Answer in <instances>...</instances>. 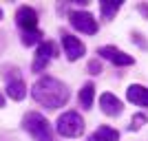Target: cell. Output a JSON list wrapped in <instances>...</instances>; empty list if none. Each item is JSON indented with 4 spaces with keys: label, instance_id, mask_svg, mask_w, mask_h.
Instances as JSON below:
<instances>
[{
    "label": "cell",
    "instance_id": "obj_1",
    "mask_svg": "<svg viewBox=\"0 0 148 141\" xmlns=\"http://www.w3.org/2000/svg\"><path fill=\"white\" fill-rule=\"evenodd\" d=\"M31 95L40 106L49 108V110H58L69 101V88L60 80L51 77V75L40 77L31 88Z\"/></svg>",
    "mask_w": 148,
    "mask_h": 141
},
{
    "label": "cell",
    "instance_id": "obj_2",
    "mask_svg": "<svg viewBox=\"0 0 148 141\" xmlns=\"http://www.w3.org/2000/svg\"><path fill=\"white\" fill-rule=\"evenodd\" d=\"M22 128L33 137V141H53L51 126L40 112H27L22 119Z\"/></svg>",
    "mask_w": 148,
    "mask_h": 141
},
{
    "label": "cell",
    "instance_id": "obj_3",
    "mask_svg": "<svg viewBox=\"0 0 148 141\" xmlns=\"http://www.w3.org/2000/svg\"><path fill=\"white\" fill-rule=\"evenodd\" d=\"M58 132L62 137H80L84 132V119L80 117V112L75 110L62 112L58 117Z\"/></svg>",
    "mask_w": 148,
    "mask_h": 141
},
{
    "label": "cell",
    "instance_id": "obj_4",
    "mask_svg": "<svg viewBox=\"0 0 148 141\" xmlns=\"http://www.w3.org/2000/svg\"><path fill=\"white\" fill-rule=\"evenodd\" d=\"M69 20H71V27L77 29L80 33H86V35L97 33V20L93 18V13H88V11H73L69 16Z\"/></svg>",
    "mask_w": 148,
    "mask_h": 141
},
{
    "label": "cell",
    "instance_id": "obj_5",
    "mask_svg": "<svg viewBox=\"0 0 148 141\" xmlns=\"http://www.w3.org/2000/svg\"><path fill=\"white\" fill-rule=\"evenodd\" d=\"M5 80H7V95L16 101L25 99L27 95V84L22 80V75L18 73V68H11L9 73H5Z\"/></svg>",
    "mask_w": 148,
    "mask_h": 141
},
{
    "label": "cell",
    "instance_id": "obj_6",
    "mask_svg": "<svg viewBox=\"0 0 148 141\" xmlns=\"http://www.w3.org/2000/svg\"><path fill=\"white\" fill-rule=\"evenodd\" d=\"M56 55V46H53V42H40V46H38L36 51V60H33V73H40V71H44L47 68V64L51 62V57Z\"/></svg>",
    "mask_w": 148,
    "mask_h": 141
},
{
    "label": "cell",
    "instance_id": "obj_7",
    "mask_svg": "<svg viewBox=\"0 0 148 141\" xmlns=\"http://www.w3.org/2000/svg\"><path fill=\"white\" fill-rule=\"evenodd\" d=\"M97 55H102L104 60L113 62V64H117V66H130V64H135L133 55H126L124 51L115 49V46H102V49L97 51Z\"/></svg>",
    "mask_w": 148,
    "mask_h": 141
},
{
    "label": "cell",
    "instance_id": "obj_8",
    "mask_svg": "<svg viewBox=\"0 0 148 141\" xmlns=\"http://www.w3.org/2000/svg\"><path fill=\"white\" fill-rule=\"evenodd\" d=\"M62 46H64V53H66V57H69L71 62L80 60V57L86 53V46H84L77 37L69 35V33H64V35H62Z\"/></svg>",
    "mask_w": 148,
    "mask_h": 141
},
{
    "label": "cell",
    "instance_id": "obj_9",
    "mask_svg": "<svg viewBox=\"0 0 148 141\" xmlns=\"http://www.w3.org/2000/svg\"><path fill=\"white\" fill-rule=\"evenodd\" d=\"M16 22L22 31H36L38 27V13L36 9H31V7H20L18 13H16Z\"/></svg>",
    "mask_w": 148,
    "mask_h": 141
},
{
    "label": "cell",
    "instance_id": "obj_10",
    "mask_svg": "<svg viewBox=\"0 0 148 141\" xmlns=\"http://www.w3.org/2000/svg\"><path fill=\"white\" fill-rule=\"evenodd\" d=\"M126 99L133 101V104H137V106H142V108H148V88L146 86H139V84L128 86Z\"/></svg>",
    "mask_w": 148,
    "mask_h": 141
},
{
    "label": "cell",
    "instance_id": "obj_11",
    "mask_svg": "<svg viewBox=\"0 0 148 141\" xmlns=\"http://www.w3.org/2000/svg\"><path fill=\"white\" fill-rule=\"evenodd\" d=\"M99 106H102V110L106 112V115H111V117H115V115H119L122 112V101H119L113 93H104L102 97H99Z\"/></svg>",
    "mask_w": 148,
    "mask_h": 141
},
{
    "label": "cell",
    "instance_id": "obj_12",
    "mask_svg": "<svg viewBox=\"0 0 148 141\" xmlns=\"http://www.w3.org/2000/svg\"><path fill=\"white\" fill-rule=\"evenodd\" d=\"M117 139H119V132L111 126H99L91 135V141H117Z\"/></svg>",
    "mask_w": 148,
    "mask_h": 141
},
{
    "label": "cell",
    "instance_id": "obj_13",
    "mask_svg": "<svg viewBox=\"0 0 148 141\" xmlns=\"http://www.w3.org/2000/svg\"><path fill=\"white\" fill-rule=\"evenodd\" d=\"M119 7H122V0H102V2H99L102 18H104V20L115 18V13L119 11Z\"/></svg>",
    "mask_w": 148,
    "mask_h": 141
},
{
    "label": "cell",
    "instance_id": "obj_14",
    "mask_svg": "<svg viewBox=\"0 0 148 141\" xmlns=\"http://www.w3.org/2000/svg\"><path fill=\"white\" fill-rule=\"evenodd\" d=\"M93 97H95V86H93L91 82H86V84L82 86V91H80V97H77L80 99V106L88 110L93 106Z\"/></svg>",
    "mask_w": 148,
    "mask_h": 141
},
{
    "label": "cell",
    "instance_id": "obj_15",
    "mask_svg": "<svg viewBox=\"0 0 148 141\" xmlns=\"http://www.w3.org/2000/svg\"><path fill=\"white\" fill-rule=\"evenodd\" d=\"M40 40H42V33L38 29L36 31H25V33H22V44H25V46H33V44H38Z\"/></svg>",
    "mask_w": 148,
    "mask_h": 141
},
{
    "label": "cell",
    "instance_id": "obj_16",
    "mask_svg": "<svg viewBox=\"0 0 148 141\" xmlns=\"http://www.w3.org/2000/svg\"><path fill=\"white\" fill-rule=\"evenodd\" d=\"M144 123H146V117H144V115H135V117H133V121H130V126H128V128H130V130H139V128L144 126Z\"/></svg>",
    "mask_w": 148,
    "mask_h": 141
},
{
    "label": "cell",
    "instance_id": "obj_17",
    "mask_svg": "<svg viewBox=\"0 0 148 141\" xmlns=\"http://www.w3.org/2000/svg\"><path fill=\"white\" fill-rule=\"evenodd\" d=\"M88 71H91L93 75H97L99 71H102V66H99V62H97V60H93V62H88Z\"/></svg>",
    "mask_w": 148,
    "mask_h": 141
},
{
    "label": "cell",
    "instance_id": "obj_18",
    "mask_svg": "<svg viewBox=\"0 0 148 141\" xmlns=\"http://www.w3.org/2000/svg\"><path fill=\"white\" fill-rule=\"evenodd\" d=\"M139 13H144V16H148V5H139Z\"/></svg>",
    "mask_w": 148,
    "mask_h": 141
},
{
    "label": "cell",
    "instance_id": "obj_19",
    "mask_svg": "<svg viewBox=\"0 0 148 141\" xmlns=\"http://www.w3.org/2000/svg\"><path fill=\"white\" fill-rule=\"evenodd\" d=\"M5 106V97H2V93H0V108Z\"/></svg>",
    "mask_w": 148,
    "mask_h": 141
},
{
    "label": "cell",
    "instance_id": "obj_20",
    "mask_svg": "<svg viewBox=\"0 0 148 141\" xmlns=\"http://www.w3.org/2000/svg\"><path fill=\"white\" fill-rule=\"evenodd\" d=\"M0 20H2V9H0Z\"/></svg>",
    "mask_w": 148,
    "mask_h": 141
}]
</instances>
